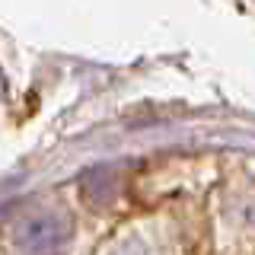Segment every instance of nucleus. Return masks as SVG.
I'll return each instance as SVG.
<instances>
[{"mask_svg": "<svg viewBox=\"0 0 255 255\" xmlns=\"http://www.w3.org/2000/svg\"><path fill=\"white\" fill-rule=\"evenodd\" d=\"M74 239V217L67 211H38L16 227V243L29 255H61Z\"/></svg>", "mask_w": 255, "mask_h": 255, "instance_id": "1", "label": "nucleus"}, {"mask_svg": "<svg viewBox=\"0 0 255 255\" xmlns=\"http://www.w3.org/2000/svg\"><path fill=\"white\" fill-rule=\"evenodd\" d=\"M118 169H112V166H102V169H93L83 175V182H80V195H83V201L96 207V211H102V207H109L115 201L118 195Z\"/></svg>", "mask_w": 255, "mask_h": 255, "instance_id": "2", "label": "nucleus"}]
</instances>
